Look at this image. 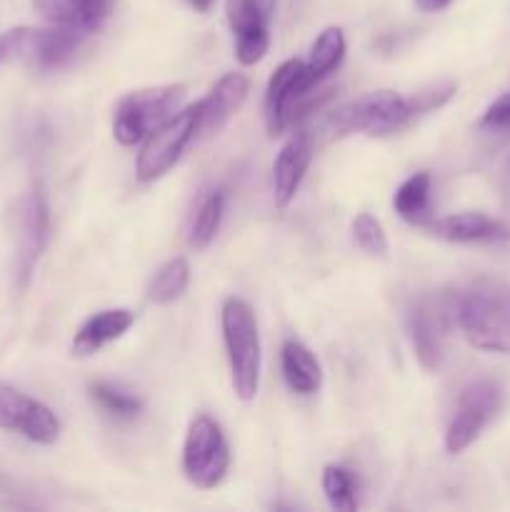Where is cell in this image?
Here are the masks:
<instances>
[{"label": "cell", "mask_w": 510, "mask_h": 512, "mask_svg": "<svg viewBox=\"0 0 510 512\" xmlns=\"http://www.w3.org/2000/svg\"><path fill=\"white\" fill-rule=\"evenodd\" d=\"M455 323L473 348L510 353V285L478 280L453 300Z\"/></svg>", "instance_id": "6da1fadb"}, {"label": "cell", "mask_w": 510, "mask_h": 512, "mask_svg": "<svg viewBox=\"0 0 510 512\" xmlns=\"http://www.w3.org/2000/svg\"><path fill=\"white\" fill-rule=\"evenodd\" d=\"M223 340L228 350L230 378L240 400L250 403L260 388V333L253 308L240 298H228L220 313Z\"/></svg>", "instance_id": "7a4b0ae2"}, {"label": "cell", "mask_w": 510, "mask_h": 512, "mask_svg": "<svg viewBox=\"0 0 510 512\" xmlns=\"http://www.w3.org/2000/svg\"><path fill=\"white\" fill-rule=\"evenodd\" d=\"M83 30L75 28H30L18 25L0 33V65H28L48 73L68 65L80 48Z\"/></svg>", "instance_id": "3957f363"}, {"label": "cell", "mask_w": 510, "mask_h": 512, "mask_svg": "<svg viewBox=\"0 0 510 512\" xmlns=\"http://www.w3.org/2000/svg\"><path fill=\"white\" fill-rule=\"evenodd\" d=\"M198 120L200 105L195 103L173 113L165 123H160L158 128L145 135V143L140 148L138 160H135V175H138L140 183H155L178 163L185 148L195 140Z\"/></svg>", "instance_id": "277c9868"}, {"label": "cell", "mask_w": 510, "mask_h": 512, "mask_svg": "<svg viewBox=\"0 0 510 512\" xmlns=\"http://www.w3.org/2000/svg\"><path fill=\"white\" fill-rule=\"evenodd\" d=\"M413 118L415 113L405 95L395 90H375L335 110L330 125L338 135L365 133L383 138L408 125Z\"/></svg>", "instance_id": "5b68a950"}, {"label": "cell", "mask_w": 510, "mask_h": 512, "mask_svg": "<svg viewBox=\"0 0 510 512\" xmlns=\"http://www.w3.org/2000/svg\"><path fill=\"white\" fill-rule=\"evenodd\" d=\"M183 85H155L133 90L115 108L113 135L120 145H135L145 140L150 130L170 118L183 98Z\"/></svg>", "instance_id": "8992f818"}, {"label": "cell", "mask_w": 510, "mask_h": 512, "mask_svg": "<svg viewBox=\"0 0 510 512\" xmlns=\"http://www.w3.org/2000/svg\"><path fill=\"white\" fill-rule=\"evenodd\" d=\"M230 468V448L223 428L210 415H198L190 423L183 445V473L195 488L213 490Z\"/></svg>", "instance_id": "52a82bcc"}, {"label": "cell", "mask_w": 510, "mask_h": 512, "mask_svg": "<svg viewBox=\"0 0 510 512\" xmlns=\"http://www.w3.org/2000/svg\"><path fill=\"white\" fill-rule=\"evenodd\" d=\"M50 238V205L40 183L30 185L15 208V280L28 288Z\"/></svg>", "instance_id": "ba28073f"}, {"label": "cell", "mask_w": 510, "mask_h": 512, "mask_svg": "<svg viewBox=\"0 0 510 512\" xmlns=\"http://www.w3.org/2000/svg\"><path fill=\"white\" fill-rule=\"evenodd\" d=\"M498 408L500 388L493 380H475V383L465 385L458 395L448 430H445V450L450 455L468 450L480 438L485 425L495 418Z\"/></svg>", "instance_id": "9c48e42d"}, {"label": "cell", "mask_w": 510, "mask_h": 512, "mask_svg": "<svg viewBox=\"0 0 510 512\" xmlns=\"http://www.w3.org/2000/svg\"><path fill=\"white\" fill-rule=\"evenodd\" d=\"M313 88L315 80L310 78L308 65L303 60H285L270 75L268 90H265V125L273 138L303 113L305 98L313 93Z\"/></svg>", "instance_id": "30bf717a"}, {"label": "cell", "mask_w": 510, "mask_h": 512, "mask_svg": "<svg viewBox=\"0 0 510 512\" xmlns=\"http://www.w3.org/2000/svg\"><path fill=\"white\" fill-rule=\"evenodd\" d=\"M0 428L23 435L35 445H53L60 438L58 415L45 403L10 385H0Z\"/></svg>", "instance_id": "8fae6325"}, {"label": "cell", "mask_w": 510, "mask_h": 512, "mask_svg": "<svg viewBox=\"0 0 510 512\" xmlns=\"http://www.w3.org/2000/svg\"><path fill=\"white\" fill-rule=\"evenodd\" d=\"M453 300L455 298L423 300L408 315V333L415 358L430 373L443 365L445 330H448L450 318H455Z\"/></svg>", "instance_id": "7c38bea8"}, {"label": "cell", "mask_w": 510, "mask_h": 512, "mask_svg": "<svg viewBox=\"0 0 510 512\" xmlns=\"http://www.w3.org/2000/svg\"><path fill=\"white\" fill-rule=\"evenodd\" d=\"M225 15H228V25L235 35V58H238V63H260L270 45V15H265L258 0H225Z\"/></svg>", "instance_id": "4fadbf2b"}, {"label": "cell", "mask_w": 510, "mask_h": 512, "mask_svg": "<svg viewBox=\"0 0 510 512\" xmlns=\"http://www.w3.org/2000/svg\"><path fill=\"white\" fill-rule=\"evenodd\" d=\"M248 93L250 83L243 73L223 75V78L213 85V90H210L203 100H198L200 120L195 140H205L218 135L220 130L230 123V118L243 108Z\"/></svg>", "instance_id": "5bb4252c"}, {"label": "cell", "mask_w": 510, "mask_h": 512, "mask_svg": "<svg viewBox=\"0 0 510 512\" xmlns=\"http://www.w3.org/2000/svg\"><path fill=\"white\" fill-rule=\"evenodd\" d=\"M313 163V140L308 133H295L273 165V198L278 208H288L303 185L305 173Z\"/></svg>", "instance_id": "9a60e30c"}, {"label": "cell", "mask_w": 510, "mask_h": 512, "mask_svg": "<svg viewBox=\"0 0 510 512\" xmlns=\"http://www.w3.org/2000/svg\"><path fill=\"white\" fill-rule=\"evenodd\" d=\"M428 230L448 243H503L510 240V225L483 213H455L433 220Z\"/></svg>", "instance_id": "2e32d148"}, {"label": "cell", "mask_w": 510, "mask_h": 512, "mask_svg": "<svg viewBox=\"0 0 510 512\" xmlns=\"http://www.w3.org/2000/svg\"><path fill=\"white\" fill-rule=\"evenodd\" d=\"M135 323V315L125 308L103 310V313L93 315L80 325V330L73 338V355L78 358H88V355L98 353L103 345L113 343V340L123 338Z\"/></svg>", "instance_id": "e0dca14e"}, {"label": "cell", "mask_w": 510, "mask_h": 512, "mask_svg": "<svg viewBox=\"0 0 510 512\" xmlns=\"http://www.w3.org/2000/svg\"><path fill=\"white\" fill-rule=\"evenodd\" d=\"M280 368H283L285 385L295 395H313L320 390L323 383V368L320 360L315 358L313 350L303 345L300 340L288 338L280 348Z\"/></svg>", "instance_id": "ac0fdd59"}, {"label": "cell", "mask_w": 510, "mask_h": 512, "mask_svg": "<svg viewBox=\"0 0 510 512\" xmlns=\"http://www.w3.org/2000/svg\"><path fill=\"white\" fill-rule=\"evenodd\" d=\"M393 208L405 223L428 228L433 223V203H430V175L415 173L395 190Z\"/></svg>", "instance_id": "d6986e66"}, {"label": "cell", "mask_w": 510, "mask_h": 512, "mask_svg": "<svg viewBox=\"0 0 510 512\" xmlns=\"http://www.w3.org/2000/svg\"><path fill=\"white\" fill-rule=\"evenodd\" d=\"M225 213V193L220 188L208 190L203 198L198 200L193 210V218L188 225V243L190 248H208L213 238L218 235L220 223H223Z\"/></svg>", "instance_id": "ffe728a7"}, {"label": "cell", "mask_w": 510, "mask_h": 512, "mask_svg": "<svg viewBox=\"0 0 510 512\" xmlns=\"http://www.w3.org/2000/svg\"><path fill=\"white\" fill-rule=\"evenodd\" d=\"M345 55V35L338 25H330L325 28L323 33L315 38L313 50H310V58H308V73L310 78L315 80V85L320 83L323 78H328L335 68L340 65Z\"/></svg>", "instance_id": "44dd1931"}, {"label": "cell", "mask_w": 510, "mask_h": 512, "mask_svg": "<svg viewBox=\"0 0 510 512\" xmlns=\"http://www.w3.org/2000/svg\"><path fill=\"white\" fill-rule=\"evenodd\" d=\"M190 285V265L185 258H170L148 285V298L155 305L175 303Z\"/></svg>", "instance_id": "7402d4cb"}, {"label": "cell", "mask_w": 510, "mask_h": 512, "mask_svg": "<svg viewBox=\"0 0 510 512\" xmlns=\"http://www.w3.org/2000/svg\"><path fill=\"white\" fill-rule=\"evenodd\" d=\"M90 398H93L95 403L105 410V413L113 415V418H120V420L135 418V415L143 410V403H140L138 395H133L130 390L120 388V385L105 383V380L90 385Z\"/></svg>", "instance_id": "603a6c76"}, {"label": "cell", "mask_w": 510, "mask_h": 512, "mask_svg": "<svg viewBox=\"0 0 510 512\" xmlns=\"http://www.w3.org/2000/svg\"><path fill=\"white\" fill-rule=\"evenodd\" d=\"M320 485H323L325 500H328V505L333 510L353 512L358 508L353 475H350V470H345L343 465H325Z\"/></svg>", "instance_id": "cb8c5ba5"}, {"label": "cell", "mask_w": 510, "mask_h": 512, "mask_svg": "<svg viewBox=\"0 0 510 512\" xmlns=\"http://www.w3.org/2000/svg\"><path fill=\"white\" fill-rule=\"evenodd\" d=\"M353 238L365 253L370 255H385L388 253V235H385L383 225L375 215L360 213L353 220Z\"/></svg>", "instance_id": "d4e9b609"}, {"label": "cell", "mask_w": 510, "mask_h": 512, "mask_svg": "<svg viewBox=\"0 0 510 512\" xmlns=\"http://www.w3.org/2000/svg\"><path fill=\"white\" fill-rule=\"evenodd\" d=\"M33 5L50 25L83 30V25H80V0H33Z\"/></svg>", "instance_id": "484cf974"}, {"label": "cell", "mask_w": 510, "mask_h": 512, "mask_svg": "<svg viewBox=\"0 0 510 512\" xmlns=\"http://www.w3.org/2000/svg\"><path fill=\"white\" fill-rule=\"evenodd\" d=\"M455 90H458V83H455V80H438V83H430L428 88L418 90L413 98H408L410 108H413L415 115L438 110V108H443L450 98H453Z\"/></svg>", "instance_id": "4316f807"}, {"label": "cell", "mask_w": 510, "mask_h": 512, "mask_svg": "<svg viewBox=\"0 0 510 512\" xmlns=\"http://www.w3.org/2000/svg\"><path fill=\"white\" fill-rule=\"evenodd\" d=\"M115 8V0H80V25L85 33L98 30L110 18Z\"/></svg>", "instance_id": "83f0119b"}, {"label": "cell", "mask_w": 510, "mask_h": 512, "mask_svg": "<svg viewBox=\"0 0 510 512\" xmlns=\"http://www.w3.org/2000/svg\"><path fill=\"white\" fill-rule=\"evenodd\" d=\"M483 128L488 130H508L510 133V93L500 95L483 115Z\"/></svg>", "instance_id": "f1b7e54d"}, {"label": "cell", "mask_w": 510, "mask_h": 512, "mask_svg": "<svg viewBox=\"0 0 510 512\" xmlns=\"http://www.w3.org/2000/svg\"><path fill=\"white\" fill-rule=\"evenodd\" d=\"M450 3H453V0H415V5H418L423 13H440V10L448 8Z\"/></svg>", "instance_id": "f546056e"}, {"label": "cell", "mask_w": 510, "mask_h": 512, "mask_svg": "<svg viewBox=\"0 0 510 512\" xmlns=\"http://www.w3.org/2000/svg\"><path fill=\"white\" fill-rule=\"evenodd\" d=\"M188 3L195 13H210V8L215 5V0H188Z\"/></svg>", "instance_id": "4dcf8cb0"}, {"label": "cell", "mask_w": 510, "mask_h": 512, "mask_svg": "<svg viewBox=\"0 0 510 512\" xmlns=\"http://www.w3.org/2000/svg\"><path fill=\"white\" fill-rule=\"evenodd\" d=\"M258 3H260V8L265 10V15H270V13H273V5H275V0H258Z\"/></svg>", "instance_id": "1f68e13d"}, {"label": "cell", "mask_w": 510, "mask_h": 512, "mask_svg": "<svg viewBox=\"0 0 510 512\" xmlns=\"http://www.w3.org/2000/svg\"><path fill=\"white\" fill-rule=\"evenodd\" d=\"M505 175H508V185H510V163H508V170H505Z\"/></svg>", "instance_id": "d6a6232c"}]
</instances>
